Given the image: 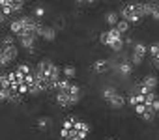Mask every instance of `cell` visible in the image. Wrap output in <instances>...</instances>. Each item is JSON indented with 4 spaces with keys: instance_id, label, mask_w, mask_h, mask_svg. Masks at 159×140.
I'll return each mask as SVG.
<instances>
[{
    "instance_id": "cell-1",
    "label": "cell",
    "mask_w": 159,
    "mask_h": 140,
    "mask_svg": "<svg viewBox=\"0 0 159 140\" xmlns=\"http://www.w3.org/2000/svg\"><path fill=\"white\" fill-rule=\"evenodd\" d=\"M118 15H120V19L127 21L129 24L140 23L142 17H144L142 15V2H127V4H124Z\"/></svg>"
},
{
    "instance_id": "cell-2",
    "label": "cell",
    "mask_w": 159,
    "mask_h": 140,
    "mask_svg": "<svg viewBox=\"0 0 159 140\" xmlns=\"http://www.w3.org/2000/svg\"><path fill=\"white\" fill-rule=\"evenodd\" d=\"M99 41L107 47H111L114 52H120L124 49V36L116 30V28H109L107 32H101Z\"/></svg>"
},
{
    "instance_id": "cell-3",
    "label": "cell",
    "mask_w": 159,
    "mask_h": 140,
    "mask_svg": "<svg viewBox=\"0 0 159 140\" xmlns=\"http://www.w3.org/2000/svg\"><path fill=\"white\" fill-rule=\"evenodd\" d=\"M0 52H2V56L6 58L8 63H11V62L17 60V56H19V47H17L15 37H13L11 34H8V36L2 37V43H0Z\"/></svg>"
},
{
    "instance_id": "cell-4",
    "label": "cell",
    "mask_w": 159,
    "mask_h": 140,
    "mask_svg": "<svg viewBox=\"0 0 159 140\" xmlns=\"http://www.w3.org/2000/svg\"><path fill=\"white\" fill-rule=\"evenodd\" d=\"M25 8V2L23 0H0V11H2L8 17H13L17 13H21Z\"/></svg>"
},
{
    "instance_id": "cell-5",
    "label": "cell",
    "mask_w": 159,
    "mask_h": 140,
    "mask_svg": "<svg viewBox=\"0 0 159 140\" xmlns=\"http://www.w3.org/2000/svg\"><path fill=\"white\" fill-rule=\"evenodd\" d=\"M101 97H103L112 108H122V107L125 105V97H124L122 94H118L114 88H105L103 94H101Z\"/></svg>"
},
{
    "instance_id": "cell-6",
    "label": "cell",
    "mask_w": 159,
    "mask_h": 140,
    "mask_svg": "<svg viewBox=\"0 0 159 140\" xmlns=\"http://www.w3.org/2000/svg\"><path fill=\"white\" fill-rule=\"evenodd\" d=\"M146 54H148V47H146L144 43H135V45H133V52H131V58H129V60H131V63H133V65H140Z\"/></svg>"
},
{
    "instance_id": "cell-7",
    "label": "cell",
    "mask_w": 159,
    "mask_h": 140,
    "mask_svg": "<svg viewBox=\"0 0 159 140\" xmlns=\"http://www.w3.org/2000/svg\"><path fill=\"white\" fill-rule=\"evenodd\" d=\"M157 84H159L157 77H153V75H146V77L140 81V86H139L137 90H139L140 94H150V92H155Z\"/></svg>"
},
{
    "instance_id": "cell-8",
    "label": "cell",
    "mask_w": 159,
    "mask_h": 140,
    "mask_svg": "<svg viewBox=\"0 0 159 140\" xmlns=\"http://www.w3.org/2000/svg\"><path fill=\"white\" fill-rule=\"evenodd\" d=\"M114 67H116V71L122 75V77H127V75H131L133 73V63H131V60L129 58H124V60H120V62H116L114 63Z\"/></svg>"
},
{
    "instance_id": "cell-9",
    "label": "cell",
    "mask_w": 159,
    "mask_h": 140,
    "mask_svg": "<svg viewBox=\"0 0 159 140\" xmlns=\"http://www.w3.org/2000/svg\"><path fill=\"white\" fill-rule=\"evenodd\" d=\"M36 43H38V36H34V34H28V36H23V37H19V45H21L23 49L30 50V52H34V49H36Z\"/></svg>"
},
{
    "instance_id": "cell-10",
    "label": "cell",
    "mask_w": 159,
    "mask_h": 140,
    "mask_svg": "<svg viewBox=\"0 0 159 140\" xmlns=\"http://www.w3.org/2000/svg\"><path fill=\"white\" fill-rule=\"evenodd\" d=\"M38 37H41V39H45V41H54L56 39V28H52V26H41L39 28V32H38Z\"/></svg>"
},
{
    "instance_id": "cell-11",
    "label": "cell",
    "mask_w": 159,
    "mask_h": 140,
    "mask_svg": "<svg viewBox=\"0 0 159 140\" xmlns=\"http://www.w3.org/2000/svg\"><path fill=\"white\" fill-rule=\"evenodd\" d=\"M92 69L96 73H107L109 69H111V60H107V58H99V60H96L94 63H92Z\"/></svg>"
},
{
    "instance_id": "cell-12",
    "label": "cell",
    "mask_w": 159,
    "mask_h": 140,
    "mask_svg": "<svg viewBox=\"0 0 159 140\" xmlns=\"http://www.w3.org/2000/svg\"><path fill=\"white\" fill-rule=\"evenodd\" d=\"M36 125H38V129H39V131H47V129H51L52 120H51L49 116H39V118L36 120Z\"/></svg>"
},
{
    "instance_id": "cell-13",
    "label": "cell",
    "mask_w": 159,
    "mask_h": 140,
    "mask_svg": "<svg viewBox=\"0 0 159 140\" xmlns=\"http://www.w3.org/2000/svg\"><path fill=\"white\" fill-rule=\"evenodd\" d=\"M62 75H64V79H67V81H73V79H75V75H77V69H75V65H71V63L64 65V67H62Z\"/></svg>"
},
{
    "instance_id": "cell-14",
    "label": "cell",
    "mask_w": 159,
    "mask_h": 140,
    "mask_svg": "<svg viewBox=\"0 0 159 140\" xmlns=\"http://www.w3.org/2000/svg\"><path fill=\"white\" fill-rule=\"evenodd\" d=\"M118 21H120V15H118L116 11H107V15H105V23L109 24V28H114V26L118 24Z\"/></svg>"
},
{
    "instance_id": "cell-15",
    "label": "cell",
    "mask_w": 159,
    "mask_h": 140,
    "mask_svg": "<svg viewBox=\"0 0 159 140\" xmlns=\"http://www.w3.org/2000/svg\"><path fill=\"white\" fill-rule=\"evenodd\" d=\"M129 26H131V24H129L127 21H124V19H120V21H118V24H116L114 28H116V30H118V32H120V34L124 36V34H127V30H129Z\"/></svg>"
},
{
    "instance_id": "cell-16",
    "label": "cell",
    "mask_w": 159,
    "mask_h": 140,
    "mask_svg": "<svg viewBox=\"0 0 159 140\" xmlns=\"http://www.w3.org/2000/svg\"><path fill=\"white\" fill-rule=\"evenodd\" d=\"M43 15H45V8H43V6H36L34 11H32V17H34L36 21H41Z\"/></svg>"
},
{
    "instance_id": "cell-17",
    "label": "cell",
    "mask_w": 159,
    "mask_h": 140,
    "mask_svg": "<svg viewBox=\"0 0 159 140\" xmlns=\"http://www.w3.org/2000/svg\"><path fill=\"white\" fill-rule=\"evenodd\" d=\"M150 17H152V19H155V21H159V2H153V6H152V13H150Z\"/></svg>"
},
{
    "instance_id": "cell-18",
    "label": "cell",
    "mask_w": 159,
    "mask_h": 140,
    "mask_svg": "<svg viewBox=\"0 0 159 140\" xmlns=\"http://www.w3.org/2000/svg\"><path fill=\"white\" fill-rule=\"evenodd\" d=\"M150 108H152V110H153V112H155V114H157V112H159V97H157V99H155V101H153V103H152V105H150Z\"/></svg>"
},
{
    "instance_id": "cell-19",
    "label": "cell",
    "mask_w": 159,
    "mask_h": 140,
    "mask_svg": "<svg viewBox=\"0 0 159 140\" xmlns=\"http://www.w3.org/2000/svg\"><path fill=\"white\" fill-rule=\"evenodd\" d=\"M6 65H10V63L6 62V58L2 56V52H0V67H6Z\"/></svg>"
},
{
    "instance_id": "cell-20",
    "label": "cell",
    "mask_w": 159,
    "mask_h": 140,
    "mask_svg": "<svg viewBox=\"0 0 159 140\" xmlns=\"http://www.w3.org/2000/svg\"><path fill=\"white\" fill-rule=\"evenodd\" d=\"M4 23H6V15L0 11V24H4Z\"/></svg>"
},
{
    "instance_id": "cell-21",
    "label": "cell",
    "mask_w": 159,
    "mask_h": 140,
    "mask_svg": "<svg viewBox=\"0 0 159 140\" xmlns=\"http://www.w3.org/2000/svg\"><path fill=\"white\" fill-rule=\"evenodd\" d=\"M107 140H116V138H107Z\"/></svg>"
},
{
    "instance_id": "cell-22",
    "label": "cell",
    "mask_w": 159,
    "mask_h": 140,
    "mask_svg": "<svg viewBox=\"0 0 159 140\" xmlns=\"http://www.w3.org/2000/svg\"><path fill=\"white\" fill-rule=\"evenodd\" d=\"M0 107H2V103H0Z\"/></svg>"
}]
</instances>
